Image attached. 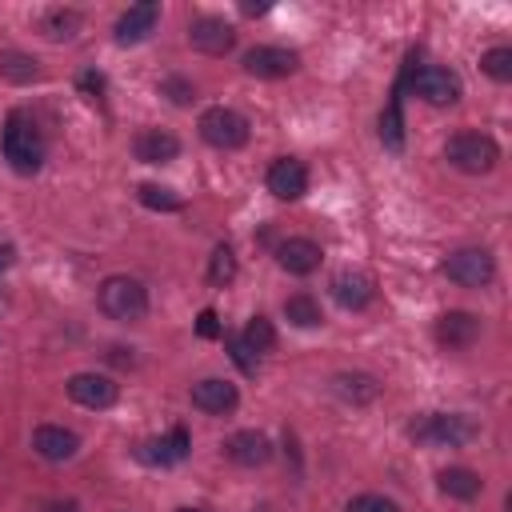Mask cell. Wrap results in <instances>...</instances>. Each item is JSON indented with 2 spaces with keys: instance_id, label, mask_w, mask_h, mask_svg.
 <instances>
[{
  "instance_id": "603a6c76",
  "label": "cell",
  "mask_w": 512,
  "mask_h": 512,
  "mask_svg": "<svg viewBox=\"0 0 512 512\" xmlns=\"http://www.w3.org/2000/svg\"><path fill=\"white\" fill-rule=\"evenodd\" d=\"M400 92H404V76H400V84H396V92H392L388 108L380 112V144H384L388 152H400V148H404V116H400Z\"/></svg>"
},
{
  "instance_id": "30bf717a",
  "label": "cell",
  "mask_w": 512,
  "mask_h": 512,
  "mask_svg": "<svg viewBox=\"0 0 512 512\" xmlns=\"http://www.w3.org/2000/svg\"><path fill=\"white\" fill-rule=\"evenodd\" d=\"M188 44H192L196 52H204V56H224V52L236 48V32H232V24L220 20V16H196V20L188 24Z\"/></svg>"
},
{
  "instance_id": "1f68e13d",
  "label": "cell",
  "mask_w": 512,
  "mask_h": 512,
  "mask_svg": "<svg viewBox=\"0 0 512 512\" xmlns=\"http://www.w3.org/2000/svg\"><path fill=\"white\" fill-rule=\"evenodd\" d=\"M224 344H228V356H232V364L244 372V376H256V352L240 340V336H224Z\"/></svg>"
},
{
  "instance_id": "cb8c5ba5",
  "label": "cell",
  "mask_w": 512,
  "mask_h": 512,
  "mask_svg": "<svg viewBox=\"0 0 512 512\" xmlns=\"http://www.w3.org/2000/svg\"><path fill=\"white\" fill-rule=\"evenodd\" d=\"M40 32L48 40H72L80 32V12L76 8H48L40 20Z\"/></svg>"
},
{
  "instance_id": "ffe728a7",
  "label": "cell",
  "mask_w": 512,
  "mask_h": 512,
  "mask_svg": "<svg viewBox=\"0 0 512 512\" xmlns=\"http://www.w3.org/2000/svg\"><path fill=\"white\" fill-rule=\"evenodd\" d=\"M188 448H192V444H188V432H184V428H172L168 436L140 444V460L160 464V468H172V464H180V460L188 456Z\"/></svg>"
},
{
  "instance_id": "9a60e30c",
  "label": "cell",
  "mask_w": 512,
  "mask_h": 512,
  "mask_svg": "<svg viewBox=\"0 0 512 512\" xmlns=\"http://www.w3.org/2000/svg\"><path fill=\"white\" fill-rule=\"evenodd\" d=\"M332 300L340 304V308H348V312H360V308H368L372 300H376V280L368 276V272H336L332 276Z\"/></svg>"
},
{
  "instance_id": "7a4b0ae2",
  "label": "cell",
  "mask_w": 512,
  "mask_h": 512,
  "mask_svg": "<svg viewBox=\"0 0 512 512\" xmlns=\"http://www.w3.org/2000/svg\"><path fill=\"white\" fill-rule=\"evenodd\" d=\"M96 304L108 320L116 324H136L148 316V288L132 276H108L100 288H96Z\"/></svg>"
},
{
  "instance_id": "e0dca14e",
  "label": "cell",
  "mask_w": 512,
  "mask_h": 512,
  "mask_svg": "<svg viewBox=\"0 0 512 512\" xmlns=\"http://www.w3.org/2000/svg\"><path fill=\"white\" fill-rule=\"evenodd\" d=\"M224 456H228L232 464H240V468H260V464L272 460V444H268L264 432L240 428V432H232V436L224 440Z\"/></svg>"
},
{
  "instance_id": "5bb4252c",
  "label": "cell",
  "mask_w": 512,
  "mask_h": 512,
  "mask_svg": "<svg viewBox=\"0 0 512 512\" xmlns=\"http://www.w3.org/2000/svg\"><path fill=\"white\" fill-rule=\"evenodd\" d=\"M320 260H324V252L308 236H288V240L276 244V264L284 272H292V276H312L320 268Z\"/></svg>"
},
{
  "instance_id": "2e32d148",
  "label": "cell",
  "mask_w": 512,
  "mask_h": 512,
  "mask_svg": "<svg viewBox=\"0 0 512 512\" xmlns=\"http://www.w3.org/2000/svg\"><path fill=\"white\" fill-rule=\"evenodd\" d=\"M32 448H36V456H44L48 464H64V460H72V456L80 452V436H76L72 428H64V424H40V428L32 432Z\"/></svg>"
},
{
  "instance_id": "d590c367",
  "label": "cell",
  "mask_w": 512,
  "mask_h": 512,
  "mask_svg": "<svg viewBox=\"0 0 512 512\" xmlns=\"http://www.w3.org/2000/svg\"><path fill=\"white\" fill-rule=\"evenodd\" d=\"M260 12H268V4H244V16H260Z\"/></svg>"
},
{
  "instance_id": "ba28073f",
  "label": "cell",
  "mask_w": 512,
  "mask_h": 512,
  "mask_svg": "<svg viewBox=\"0 0 512 512\" xmlns=\"http://www.w3.org/2000/svg\"><path fill=\"white\" fill-rule=\"evenodd\" d=\"M300 68V56L292 48H276V44H256L244 52V72L256 80H280L292 76Z\"/></svg>"
},
{
  "instance_id": "7c38bea8",
  "label": "cell",
  "mask_w": 512,
  "mask_h": 512,
  "mask_svg": "<svg viewBox=\"0 0 512 512\" xmlns=\"http://www.w3.org/2000/svg\"><path fill=\"white\" fill-rule=\"evenodd\" d=\"M264 184H268V192L276 200H300L308 192V168L296 156H280V160H272Z\"/></svg>"
},
{
  "instance_id": "4316f807",
  "label": "cell",
  "mask_w": 512,
  "mask_h": 512,
  "mask_svg": "<svg viewBox=\"0 0 512 512\" xmlns=\"http://www.w3.org/2000/svg\"><path fill=\"white\" fill-rule=\"evenodd\" d=\"M240 340L260 356V352H272V348H276V328H272V320H268V316H260V312H256V316L244 324Z\"/></svg>"
},
{
  "instance_id": "4fadbf2b",
  "label": "cell",
  "mask_w": 512,
  "mask_h": 512,
  "mask_svg": "<svg viewBox=\"0 0 512 512\" xmlns=\"http://www.w3.org/2000/svg\"><path fill=\"white\" fill-rule=\"evenodd\" d=\"M156 20H160V4L156 0H140L128 12H120L112 36H116V44H140V40H148L156 32Z\"/></svg>"
},
{
  "instance_id": "5b68a950",
  "label": "cell",
  "mask_w": 512,
  "mask_h": 512,
  "mask_svg": "<svg viewBox=\"0 0 512 512\" xmlns=\"http://www.w3.org/2000/svg\"><path fill=\"white\" fill-rule=\"evenodd\" d=\"M412 60H416V52L408 56L404 84H408L420 100H428V104H436V108H444V104H456V100H460V76H456V72H448V68H440V64L412 68Z\"/></svg>"
},
{
  "instance_id": "d6986e66",
  "label": "cell",
  "mask_w": 512,
  "mask_h": 512,
  "mask_svg": "<svg viewBox=\"0 0 512 512\" xmlns=\"http://www.w3.org/2000/svg\"><path fill=\"white\" fill-rule=\"evenodd\" d=\"M132 152L140 164H172L180 156V140L164 128H144V132H136Z\"/></svg>"
},
{
  "instance_id": "8fae6325",
  "label": "cell",
  "mask_w": 512,
  "mask_h": 512,
  "mask_svg": "<svg viewBox=\"0 0 512 512\" xmlns=\"http://www.w3.org/2000/svg\"><path fill=\"white\" fill-rule=\"evenodd\" d=\"M68 396L80 404V408H112L116 404V396H120V388H116V380L112 376H100V372H76V376H68Z\"/></svg>"
},
{
  "instance_id": "836d02e7",
  "label": "cell",
  "mask_w": 512,
  "mask_h": 512,
  "mask_svg": "<svg viewBox=\"0 0 512 512\" xmlns=\"http://www.w3.org/2000/svg\"><path fill=\"white\" fill-rule=\"evenodd\" d=\"M196 332H200L204 340H216V336H224V328H220V320H216V312H212V308H204V312L196 316Z\"/></svg>"
},
{
  "instance_id": "484cf974",
  "label": "cell",
  "mask_w": 512,
  "mask_h": 512,
  "mask_svg": "<svg viewBox=\"0 0 512 512\" xmlns=\"http://www.w3.org/2000/svg\"><path fill=\"white\" fill-rule=\"evenodd\" d=\"M232 280H236V252L228 244H216L212 256H208V284L228 288Z\"/></svg>"
},
{
  "instance_id": "e575fe53",
  "label": "cell",
  "mask_w": 512,
  "mask_h": 512,
  "mask_svg": "<svg viewBox=\"0 0 512 512\" xmlns=\"http://www.w3.org/2000/svg\"><path fill=\"white\" fill-rule=\"evenodd\" d=\"M12 260H16V248H12V244H4V248H0V272H4Z\"/></svg>"
},
{
  "instance_id": "277c9868",
  "label": "cell",
  "mask_w": 512,
  "mask_h": 512,
  "mask_svg": "<svg viewBox=\"0 0 512 512\" xmlns=\"http://www.w3.org/2000/svg\"><path fill=\"white\" fill-rule=\"evenodd\" d=\"M444 160L468 176H480V172H492L496 160H500V144L488 136V132H456L448 136L444 144Z\"/></svg>"
},
{
  "instance_id": "8992f818",
  "label": "cell",
  "mask_w": 512,
  "mask_h": 512,
  "mask_svg": "<svg viewBox=\"0 0 512 512\" xmlns=\"http://www.w3.org/2000/svg\"><path fill=\"white\" fill-rule=\"evenodd\" d=\"M196 128H200L204 144H212V148H220V152L244 148V144H248V136H252L248 120H244L236 108H224V104H216V108H204Z\"/></svg>"
},
{
  "instance_id": "83f0119b",
  "label": "cell",
  "mask_w": 512,
  "mask_h": 512,
  "mask_svg": "<svg viewBox=\"0 0 512 512\" xmlns=\"http://www.w3.org/2000/svg\"><path fill=\"white\" fill-rule=\"evenodd\" d=\"M0 76L12 80V84H32V80H40V68H36V60L24 56V52H4V56H0Z\"/></svg>"
},
{
  "instance_id": "52a82bcc",
  "label": "cell",
  "mask_w": 512,
  "mask_h": 512,
  "mask_svg": "<svg viewBox=\"0 0 512 512\" xmlns=\"http://www.w3.org/2000/svg\"><path fill=\"white\" fill-rule=\"evenodd\" d=\"M440 268H444V276H448L452 284H460V288H484V284H492V276H496V260H492L488 248H456Z\"/></svg>"
},
{
  "instance_id": "44dd1931",
  "label": "cell",
  "mask_w": 512,
  "mask_h": 512,
  "mask_svg": "<svg viewBox=\"0 0 512 512\" xmlns=\"http://www.w3.org/2000/svg\"><path fill=\"white\" fill-rule=\"evenodd\" d=\"M332 392L340 396V400H348V404H372L376 396H380V384H376V376H368V372H336L332 376Z\"/></svg>"
},
{
  "instance_id": "4dcf8cb0",
  "label": "cell",
  "mask_w": 512,
  "mask_h": 512,
  "mask_svg": "<svg viewBox=\"0 0 512 512\" xmlns=\"http://www.w3.org/2000/svg\"><path fill=\"white\" fill-rule=\"evenodd\" d=\"M348 512H400V504L392 496H380V492H360L348 500Z\"/></svg>"
},
{
  "instance_id": "d6a6232c",
  "label": "cell",
  "mask_w": 512,
  "mask_h": 512,
  "mask_svg": "<svg viewBox=\"0 0 512 512\" xmlns=\"http://www.w3.org/2000/svg\"><path fill=\"white\" fill-rule=\"evenodd\" d=\"M160 92H168L172 104H192V100H196V88H192L188 80H180V76H168V80L160 84Z\"/></svg>"
},
{
  "instance_id": "f546056e",
  "label": "cell",
  "mask_w": 512,
  "mask_h": 512,
  "mask_svg": "<svg viewBox=\"0 0 512 512\" xmlns=\"http://www.w3.org/2000/svg\"><path fill=\"white\" fill-rule=\"evenodd\" d=\"M140 204L144 208H160V212H180V196L172 188H160V184H140Z\"/></svg>"
},
{
  "instance_id": "d4e9b609",
  "label": "cell",
  "mask_w": 512,
  "mask_h": 512,
  "mask_svg": "<svg viewBox=\"0 0 512 512\" xmlns=\"http://www.w3.org/2000/svg\"><path fill=\"white\" fill-rule=\"evenodd\" d=\"M284 316H288V324H296V328H316V324H324V312H320V304H316L308 292L288 296V300H284Z\"/></svg>"
},
{
  "instance_id": "9c48e42d",
  "label": "cell",
  "mask_w": 512,
  "mask_h": 512,
  "mask_svg": "<svg viewBox=\"0 0 512 512\" xmlns=\"http://www.w3.org/2000/svg\"><path fill=\"white\" fill-rule=\"evenodd\" d=\"M480 332H484L480 316H476V312H464V308H452V312H444V316L436 320V344H440V348H452V352L472 348V344L480 340Z\"/></svg>"
},
{
  "instance_id": "7402d4cb",
  "label": "cell",
  "mask_w": 512,
  "mask_h": 512,
  "mask_svg": "<svg viewBox=\"0 0 512 512\" xmlns=\"http://www.w3.org/2000/svg\"><path fill=\"white\" fill-rule=\"evenodd\" d=\"M436 480H440V492L452 496V500H476L484 492V480L472 468H444Z\"/></svg>"
},
{
  "instance_id": "3957f363",
  "label": "cell",
  "mask_w": 512,
  "mask_h": 512,
  "mask_svg": "<svg viewBox=\"0 0 512 512\" xmlns=\"http://www.w3.org/2000/svg\"><path fill=\"white\" fill-rule=\"evenodd\" d=\"M408 436L416 444H428V448H464L468 440L480 436V428L464 412H428L408 428Z\"/></svg>"
},
{
  "instance_id": "ac0fdd59",
  "label": "cell",
  "mask_w": 512,
  "mask_h": 512,
  "mask_svg": "<svg viewBox=\"0 0 512 512\" xmlns=\"http://www.w3.org/2000/svg\"><path fill=\"white\" fill-rule=\"evenodd\" d=\"M192 404H196L200 412H208V416H224V412H232V408L240 404V392H236L232 380L204 376V380L192 384Z\"/></svg>"
},
{
  "instance_id": "8d00e7d4",
  "label": "cell",
  "mask_w": 512,
  "mask_h": 512,
  "mask_svg": "<svg viewBox=\"0 0 512 512\" xmlns=\"http://www.w3.org/2000/svg\"><path fill=\"white\" fill-rule=\"evenodd\" d=\"M176 512H208V508H176Z\"/></svg>"
},
{
  "instance_id": "6da1fadb",
  "label": "cell",
  "mask_w": 512,
  "mask_h": 512,
  "mask_svg": "<svg viewBox=\"0 0 512 512\" xmlns=\"http://www.w3.org/2000/svg\"><path fill=\"white\" fill-rule=\"evenodd\" d=\"M0 152L12 164V172H20V176L40 172V164H44V136L36 132L28 112H20V108L8 112L4 132H0Z\"/></svg>"
},
{
  "instance_id": "f1b7e54d",
  "label": "cell",
  "mask_w": 512,
  "mask_h": 512,
  "mask_svg": "<svg viewBox=\"0 0 512 512\" xmlns=\"http://www.w3.org/2000/svg\"><path fill=\"white\" fill-rule=\"evenodd\" d=\"M480 68L496 80V84H508L512 80V48H488L480 56Z\"/></svg>"
}]
</instances>
